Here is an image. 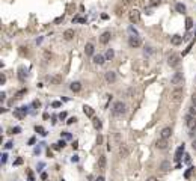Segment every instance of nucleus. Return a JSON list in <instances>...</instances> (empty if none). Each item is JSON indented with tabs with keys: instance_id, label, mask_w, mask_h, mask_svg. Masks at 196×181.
Returning a JSON list of instances; mask_svg holds the SVG:
<instances>
[{
	"instance_id": "1",
	"label": "nucleus",
	"mask_w": 196,
	"mask_h": 181,
	"mask_svg": "<svg viewBox=\"0 0 196 181\" xmlns=\"http://www.w3.org/2000/svg\"><path fill=\"white\" fill-rule=\"evenodd\" d=\"M125 112H127V106H125V103H122V101H116V103L113 104V109H112V113H113V115L121 116V115H124Z\"/></svg>"
},
{
	"instance_id": "2",
	"label": "nucleus",
	"mask_w": 196,
	"mask_h": 181,
	"mask_svg": "<svg viewBox=\"0 0 196 181\" xmlns=\"http://www.w3.org/2000/svg\"><path fill=\"white\" fill-rule=\"evenodd\" d=\"M183 95H184V89L180 86V88H175V89L170 92V101L172 103H180L183 100Z\"/></svg>"
},
{
	"instance_id": "3",
	"label": "nucleus",
	"mask_w": 196,
	"mask_h": 181,
	"mask_svg": "<svg viewBox=\"0 0 196 181\" xmlns=\"http://www.w3.org/2000/svg\"><path fill=\"white\" fill-rule=\"evenodd\" d=\"M170 83H172L175 88H180V86L184 83V76H183V73H175V74L172 76V79H170Z\"/></svg>"
},
{
	"instance_id": "4",
	"label": "nucleus",
	"mask_w": 196,
	"mask_h": 181,
	"mask_svg": "<svg viewBox=\"0 0 196 181\" xmlns=\"http://www.w3.org/2000/svg\"><path fill=\"white\" fill-rule=\"evenodd\" d=\"M167 63H169V67L177 68L180 65V56L178 54H169L167 56Z\"/></svg>"
},
{
	"instance_id": "5",
	"label": "nucleus",
	"mask_w": 196,
	"mask_h": 181,
	"mask_svg": "<svg viewBox=\"0 0 196 181\" xmlns=\"http://www.w3.org/2000/svg\"><path fill=\"white\" fill-rule=\"evenodd\" d=\"M128 17H130V21H131V23H139V20H140V12H139L137 9H133V11H130Z\"/></svg>"
},
{
	"instance_id": "6",
	"label": "nucleus",
	"mask_w": 196,
	"mask_h": 181,
	"mask_svg": "<svg viewBox=\"0 0 196 181\" xmlns=\"http://www.w3.org/2000/svg\"><path fill=\"white\" fill-rule=\"evenodd\" d=\"M128 45H130L131 48H137V47L142 45V41H140L139 36H131V38L128 39Z\"/></svg>"
},
{
	"instance_id": "7",
	"label": "nucleus",
	"mask_w": 196,
	"mask_h": 181,
	"mask_svg": "<svg viewBox=\"0 0 196 181\" xmlns=\"http://www.w3.org/2000/svg\"><path fill=\"white\" fill-rule=\"evenodd\" d=\"M26 113H27V107H26V106H23V107H20V109H17V110L14 112V115H15L17 118H20V119H23V118L26 116Z\"/></svg>"
},
{
	"instance_id": "8",
	"label": "nucleus",
	"mask_w": 196,
	"mask_h": 181,
	"mask_svg": "<svg viewBox=\"0 0 196 181\" xmlns=\"http://www.w3.org/2000/svg\"><path fill=\"white\" fill-rule=\"evenodd\" d=\"M104 77H106L107 83H115L116 82V73H113V71H107Z\"/></svg>"
},
{
	"instance_id": "9",
	"label": "nucleus",
	"mask_w": 196,
	"mask_h": 181,
	"mask_svg": "<svg viewBox=\"0 0 196 181\" xmlns=\"http://www.w3.org/2000/svg\"><path fill=\"white\" fill-rule=\"evenodd\" d=\"M106 165H107V159H106V155L103 154V155L98 157V169H100V171H104V169H106Z\"/></svg>"
},
{
	"instance_id": "10",
	"label": "nucleus",
	"mask_w": 196,
	"mask_h": 181,
	"mask_svg": "<svg viewBox=\"0 0 196 181\" xmlns=\"http://www.w3.org/2000/svg\"><path fill=\"white\" fill-rule=\"evenodd\" d=\"M156 146L158 148V149H166V148H167V139L160 137V139L156 142Z\"/></svg>"
},
{
	"instance_id": "11",
	"label": "nucleus",
	"mask_w": 196,
	"mask_h": 181,
	"mask_svg": "<svg viewBox=\"0 0 196 181\" xmlns=\"http://www.w3.org/2000/svg\"><path fill=\"white\" fill-rule=\"evenodd\" d=\"M172 136V128L170 127H164L161 131H160V137H163V139H169Z\"/></svg>"
},
{
	"instance_id": "12",
	"label": "nucleus",
	"mask_w": 196,
	"mask_h": 181,
	"mask_svg": "<svg viewBox=\"0 0 196 181\" xmlns=\"http://www.w3.org/2000/svg\"><path fill=\"white\" fill-rule=\"evenodd\" d=\"M110 38H112V33L107 30V32H104V33L100 36V43H101V44H107V43L110 41Z\"/></svg>"
},
{
	"instance_id": "13",
	"label": "nucleus",
	"mask_w": 196,
	"mask_h": 181,
	"mask_svg": "<svg viewBox=\"0 0 196 181\" xmlns=\"http://www.w3.org/2000/svg\"><path fill=\"white\" fill-rule=\"evenodd\" d=\"M106 60H107V59H106V56H103V54H95V56H94V63H97V65H104Z\"/></svg>"
},
{
	"instance_id": "14",
	"label": "nucleus",
	"mask_w": 196,
	"mask_h": 181,
	"mask_svg": "<svg viewBox=\"0 0 196 181\" xmlns=\"http://www.w3.org/2000/svg\"><path fill=\"white\" fill-rule=\"evenodd\" d=\"M74 35H76L74 29H67V30L64 32V38H65L67 41H71V39L74 38Z\"/></svg>"
},
{
	"instance_id": "15",
	"label": "nucleus",
	"mask_w": 196,
	"mask_h": 181,
	"mask_svg": "<svg viewBox=\"0 0 196 181\" xmlns=\"http://www.w3.org/2000/svg\"><path fill=\"white\" fill-rule=\"evenodd\" d=\"M94 51H95V47H94V44L88 43V44L84 45V53H86V56H94Z\"/></svg>"
},
{
	"instance_id": "16",
	"label": "nucleus",
	"mask_w": 196,
	"mask_h": 181,
	"mask_svg": "<svg viewBox=\"0 0 196 181\" xmlns=\"http://www.w3.org/2000/svg\"><path fill=\"white\" fill-rule=\"evenodd\" d=\"M92 125H94L95 130H101L103 128V122H101L100 118H92Z\"/></svg>"
},
{
	"instance_id": "17",
	"label": "nucleus",
	"mask_w": 196,
	"mask_h": 181,
	"mask_svg": "<svg viewBox=\"0 0 196 181\" xmlns=\"http://www.w3.org/2000/svg\"><path fill=\"white\" fill-rule=\"evenodd\" d=\"M183 152H184V143H183L181 146H178V149H177V152H175V162H178V163H180Z\"/></svg>"
},
{
	"instance_id": "18",
	"label": "nucleus",
	"mask_w": 196,
	"mask_h": 181,
	"mask_svg": "<svg viewBox=\"0 0 196 181\" xmlns=\"http://www.w3.org/2000/svg\"><path fill=\"white\" fill-rule=\"evenodd\" d=\"M70 89L73 90V92H80V90H81V83H80V82H73V83L70 85Z\"/></svg>"
},
{
	"instance_id": "19",
	"label": "nucleus",
	"mask_w": 196,
	"mask_h": 181,
	"mask_svg": "<svg viewBox=\"0 0 196 181\" xmlns=\"http://www.w3.org/2000/svg\"><path fill=\"white\" fill-rule=\"evenodd\" d=\"M83 112H84V115H86V116L94 118V109H92L91 106H83Z\"/></svg>"
},
{
	"instance_id": "20",
	"label": "nucleus",
	"mask_w": 196,
	"mask_h": 181,
	"mask_svg": "<svg viewBox=\"0 0 196 181\" xmlns=\"http://www.w3.org/2000/svg\"><path fill=\"white\" fill-rule=\"evenodd\" d=\"M187 127L189 128H196V116H189L187 118Z\"/></svg>"
},
{
	"instance_id": "21",
	"label": "nucleus",
	"mask_w": 196,
	"mask_h": 181,
	"mask_svg": "<svg viewBox=\"0 0 196 181\" xmlns=\"http://www.w3.org/2000/svg\"><path fill=\"white\" fill-rule=\"evenodd\" d=\"M127 155H128V149H127L124 145H121V146H119V157H121V159H125Z\"/></svg>"
},
{
	"instance_id": "22",
	"label": "nucleus",
	"mask_w": 196,
	"mask_h": 181,
	"mask_svg": "<svg viewBox=\"0 0 196 181\" xmlns=\"http://www.w3.org/2000/svg\"><path fill=\"white\" fill-rule=\"evenodd\" d=\"M160 169H161L163 172H167V171L170 169V163H169V162H166V160H164V162H161V165H160Z\"/></svg>"
},
{
	"instance_id": "23",
	"label": "nucleus",
	"mask_w": 196,
	"mask_h": 181,
	"mask_svg": "<svg viewBox=\"0 0 196 181\" xmlns=\"http://www.w3.org/2000/svg\"><path fill=\"white\" fill-rule=\"evenodd\" d=\"M181 43H183V36H180V35L172 36V44H174V45H180Z\"/></svg>"
},
{
	"instance_id": "24",
	"label": "nucleus",
	"mask_w": 196,
	"mask_h": 181,
	"mask_svg": "<svg viewBox=\"0 0 196 181\" xmlns=\"http://www.w3.org/2000/svg\"><path fill=\"white\" fill-rule=\"evenodd\" d=\"M115 57V51L112 50V48H107V51H106V59L107 60H112Z\"/></svg>"
},
{
	"instance_id": "25",
	"label": "nucleus",
	"mask_w": 196,
	"mask_h": 181,
	"mask_svg": "<svg viewBox=\"0 0 196 181\" xmlns=\"http://www.w3.org/2000/svg\"><path fill=\"white\" fill-rule=\"evenodd\" d=\"M175 9H177V12H180V14L186 12V6H184L183 3H177V5H175Z\"/></svg>"
},
{
	"instance_id": "26",
	"label": "nucleus",
	"mask_w": 196,
	"mask_h": 181,
	"mask_svg": "<svg viewBox=\"0 0 196 181\" xmlns=\"http://www.w3.org/2000/svg\"><path fill=\"white\" fill-rule=\"evenodd\" d=\"M192 26H193V20H192L190 17H187V20H186V29H187V30H190V29H192Z\"/></svg>"
},
{
	"instance_id": "27",
	"label": "nucleus",
	"mask_w": 196,
	"mask_h": 181,
	"mask_svg": "<svg viewBox=\"0 0 196 181\" xmlns=\"http://www.w3.org/2000/svg\"><path fill=\"white\" fill-rule=\"evenodd\" d=\"M35 131L39 133V135H42V136L47 135V133H45V130H44V127H41V125H36V127H35Z\"/></svg>"
},
{
	"instance_id": "28",
	"label": "nucleus",
	"mask_w": 196,
	"mask_h": 181,
	"mask_svg": "<svg viewBox=\"0 0 196 181\" xmlns=\"http://www.w3.org/2000/svg\"><path fill=\"white\" fill-rule=\"evenodd\" d=\"M65 146V140H60V142H57L56 145H54V149H60V148H64Z\"/></svg>"
},
{
	"instance_id": "29",
	"label": "nucleus",
	"mask_w": 196,
	"mask_h": 181,
	"mask_svg": "<svg viewBox=\"0 0 196 181\" xmlns=\"http://www.w3.org/2000/svg\"><path fill=\"white\" fill-rule=\"evenodd\" d=\"M26 92H27V89H21V90H18L15 97H17V98H21L23 95H26Z\"/></svg>"
},
{
	"instance_id": "30",
	"label": "nucleus",
	"mask_w": 196,
	"mask_h": 181,
	"mask_svg": "<svg viewBox=\"0 0 196 181\" xmlns=\"http://www.w3.org/2000/svg\"><path fill=\"white\" fill-rule=\"evenodd\" d=\"M189 112H190V115H192V116H196V104H193V106L189 109Z\"/></svg>"
},
{
	"instance_id": "31",
	"label": "nucleus",
	"mask_w": 196,
	"mask_h": 181,
	"mask_svg": "<svg viewBox=\"0 0 196 181\" xmlns=\"http://www.w3.org/2000/svg\"><path fill=\"white\" fill-rule=\"evenodd\" d=\"M128 32H130V33H131V35H133V36H134V35H136V36H137V30H136V29H134V27H133V26H130V27H128Z\"/></svg>"
},
{
	"instance_id": "32",
	"label": "nucleus",
	"mask_w": 196,
	"mask_h": 181,
	"mask_svg": "<svg viewBox=\"0 0 196 181\" xmlns=\"http://www.w3.org/2000/svg\"><path fill=\"white\" fill-rule=\"evenodd\" d=\"M20 131H21V128H20V127H14V128L11 130V135H18Z\"/></svg>"
},
{
	"instance_id": "33",
	"label": "nucleus",
	"mask_w": 196,
	"mask_h": 181,
	"mask_svg": "<svg viewBox=\"0 0 196 181\" xmlns=\"http://www.w3.org/2000/svg\"><path fill=\"white\" fill-rule=\"evenodd\" d=\"M20 80H24V68H20V74H18Z\"/></svg>"
},
{
	"instance_id": "34",
	"label": "nucleus",
	"mask_w": 196,
	"mask_h": 181,
	"mask_svg": "<svg viewBox=\"0 0 196 181\" xmlns=\"http://www.w3.org/2000/svg\"><path fill=\"white\" fill-rule=\"evenodd\" d=\"M5 83H6V76L2 74V76H0V85H5Z\"/></svg>"
},
{
	"instance_id": "35",
	"label": "nucleus",
	"mask_w": 196,
	"mask_h": 181,
	"mask_svg": "<svg viewBox=\"0 0 196 181\" xmlns=\"http://www.w3.org/2000/svg\"><path fill=\"white\" fill-rule=\"evenodd\" d=\"M189 136H190V137H195V136H196V128H190V133H189Z\"/></svg>"
},
{
	"instance_id": "36",
	"label": "nucleus",
	"mask_w": 196,
	"mask_h": 181,
	"mask_svg": "<svg viewBox=\"0 0 196 181\" xmlns=\"http://www.w3.org/2000/svg\"><path fill=\"white\" fill-rule=\"evenodd\" d=\"M76 121H77V119H76V118H70V119H68V121H67V124H68V125H71V124H74V122H76Z\"/></svg>"
},
{
	"instance_id": "37",
	"label": "nucleus",
	"mask_w": 196,
	"mask_h": 181,
	"mask_svg": "<svg viewBox=\"0 0 196 181\" xmlns=\"http://www.w3.org/2000/svg\"><path fill=\"white\" fill-rule=\"evenodd\" d=\"M5 146H6V149H11V148L14 146V143H12V142H8V143H6Z\"/></svg>"
},
{
	"instance_id": "38",
	"label": "nucleus",
	"mask_w": 196,
	"mask_h": 181,
	"mask_svg": "<svg viewBox=\"0 0 196 181\" xmlns=\"http://www.w3.org/2000/svg\"><path fill=\"white\" fill-rule=\"evenodd\" d=\"M6 160H8V155H6V154H3V155H2V163L5 165V163H6Z\"/></svg>"
},
{
	"instance_id": "39",
	"label": "nucleus",
	"mask_w": 196,
	"mask_h": 181,
	"mask_svg": "<svg viewBox=\"0 0 196 181\" xmlns=\"http://www.w3.org/2000/svg\"><path fill=\"white\" fill-rule=\"evenodd\" d=\"M184 157H186V159H184V162H186V163H190V160H192V159H190V155H189V154H186Z\"/></svg>"
},
{
	"instance_id": "40",
	"label": "nucleus",
	"mask_w": 196,
	"mask_h": 181,
	"mask_svg": "<svg viewBox=\"0 0 196 181\" xmlns=\"http://www.w3.org/2000/svg\"><path fill=\"white\" fill-rule=\"evenodd\" d=\"M62 20H64V15H62V17H59V18H56V20H54V24H57V23H60Z\"/></svg>"
},
{
	"instance_id": "41",
	"label": "nucleus",
	"mask_w": 196,
	"mask_h": 181,
	"mask_svg": "<svg viewBox=\"0 0 196 181\" xmlns=\"http://www.w3.org/2000/svg\"><path fill=\"white\" fill-rule=\"evenodd\" d=\"M59 118H60V119H65V118H67V112H62V113L59 115Z\"/></svg>"
},
{
	"instance_id": "42",
	"label": "nucleus",
	"mask_w": 196,
	"mask_h": 181,
	"mask_svg": "<svg viewBox=\"0 0 196 181\" xmlns=\"http://www.w3.org/2000/svg\"><path fill=\"white\" fill-rule=\"evenodd\" d=\"M51 106H53V107H60V103H59V101H54Z\"/></svg>"
},
{
	"instance_id": "43",
	"label": "nucleus",
	"mask_w": 196,
	"mask_h": 181,
	"mask_svg": "<svg viewBox=\"0 0 196 181\" xmlns=\"http://www.w3.org/2000/svg\"><path fill=\"white\" fill-rule=\"evenodd\" d=\"M95 181H106V180H104V177H103V175H100V177H97V178H95Z\"/></svg>"
},
{
	"instance_id": "44",
	"label": "nucleus",
	"mask_w": 196,
	"mask_h": 181,
	"mask_svg": "<svg viewBox=\"0 0 196 181\" xmlns=\"http://www.w3.org/2000/svg\"><path fill=\"white\" fill-rule=\"evenodd\" d=\"M151 5H153V6H156V5H160V0H153V2H151Z\"/></svg>"
},
{
	"instance_id": "45",
	"label": "nucleus",
	"mask_w": 196,
	"mask_h": 181,
	"mask_svg": "<svg viewBox=\"0 0 196 181\" xmlns=\"http://www.w3.org/2000/svg\"><path fill=\"white\" fill-rule=\"evenodd\" d=\"M71 160H73V163H77V162H78V155H74Z\"/></svg>"
},
{
	"instance_id": "46",
	"label": "nucleus",
	"mask_w": 196,
	"mask_h": 181,
	"mask_svg": "<svg viewBox=\"0 0 196 181\" xmlns=\"http://www.w3.org/2000/svg\"><path fill=\"white\" fill-rule=\"evenodd\" d=\"M35 140H36L35 137H30V140H29V145H33V143H35Z\"/></svg>"
},
{
	"instance_id": "47",
	"label": "nucleus",
	"mask_w": 196,
	"mask_h": 181,
	"mask_svg": "<svg viewBox=\"0 0 196 181\" xmlns=\"http://www.w3.org/2000/svg\"><path fill=\"white\" fill-rule=\"evenodd\" d=\"M21 163H23V159H17L15 160V165H21Z\"/></svg>"
},
{
	"instance_id": "48",
	"label": "nucleus",
	"mask_w": 196,
	"mask_h": 181,
	"mask_svg": "<svg viewBox=\"0 0 196 181\" xmlns=\"http://www.w3.org/2000/svg\"><path fill=\"white\" fill-rule=\"evenodd\" d=\"M39 106H41L39 101H33V107H39Z\"/></svg>"
},
{
	"instance_id": "49",
	"label": "nucleus",
	"mask_w": 196,
	"mask_h": 181,
	"mask_svg": "<svg viewBox=\"0 0 196 181\" xmlns=\"http://www.w3.org/2000/svg\"><path fill=\"white\" fill-rule=\"evenodd\" d=\"M146 181H158L156 177H150V178H146Z\"/></svg>"
},
{
	"instance_id": "50",
	"label": "nucleus",
	"mask_w": 196,
	"mask_h": 181,
	"mask_svg": "<svg viewBox=\"0 0 196 181\" xmlns=\"http://www.w3.org/2000/svg\"><path fill=\"white\" fill-rule=\"evenodd\" d=\"M190 172H192V168H190V169L186 172V178H189V177H190Z\"/></svg>"
},
{
	"instance_id": "51",
	"label": "nucleus",
	"mask_w": 196,
	"mask_h": 181,
	"mask_svg": "<svg viewBox=\"0 0 196 181\" xmlns=\"http://www.w3.org/2000/svg\"><path fill=\"white\" fill-rule=\"evenodd\" d=\"M41 178H42V180H47V174L42 172V174H41Z\"/></svg>"
},
{
	"instance_id": "52",
	"label": "nucleus",
	"mask_w": 196,
	"mask_h": 181,
	"mask_svg": "<svg viewBox=\"0 0 196 181\" xmlns=\"http://www.w3.org/2000/svg\"><path fill=\"white\" fill-rule=\"evenodd\" d=\"M192 101H193V104H196V94L192 95Z\"/></svg>"
},
{
	"instance_id": "53",
	"label": "nucleus",
	"mask_w": 196,
	"mask_h": 181,
	"mask_svg": "<svg viewBox=\"0 0 196 181\" xmlns=\"http://www.w3.org/2000/svg\"><path fill=\"white\" fill-rule=\"evenodd\" d=\"M29 181H33V174L32 172H29Z\"/></svg>"
},
{
	"instance_id": "54",
	"label": "nucleus",
	"mask_w": 196,
	"mask_h": 181,
	"mask_svg": "<svg viewBox=\"0 0 196 181\" xmlns=\"http://www.w3.org/2000/svg\"><path fill=\"white\" fill-rule=\"evenodd\" d=\"M97 142H98V145H100V143L103 142V137H101V136H98V139H97Z\"/></svg>"
},
{
	"instance_id": "55",
	"label": "nucleus",
	"mask_w": 196,
	"mask_h": 181,
	"mask_svg": "<svg viewBox=\"0 0 196 181\" xmlns=\"http://www.w3.org/2000/svg\"><path fill=\"white\" fill-rule=\"evenodd\" d=\"M192 148H193V149H195V151H196V139H195V140H193V143H192Z\"/></svg>"
},
{
	"instance_id": "56",
	"label": "nucleus",
	"mask_w": 196,
	"mask_h": 181,
	"mask_svg": "<svg viewBox=\"0 0 196 181\" xmlns=\"http://www.w3.org/2000/svg\"><path fill=\"white\" fill-rule=\"evenodd\" d=\"M62 181H64V180H62Z\"/></svg>"
}]
</instances>
